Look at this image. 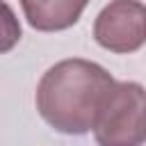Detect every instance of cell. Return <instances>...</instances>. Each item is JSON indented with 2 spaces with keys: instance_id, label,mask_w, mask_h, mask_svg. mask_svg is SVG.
I'll return each mask as SVG.
<instances>
[{
  "instance_id": "6da1fadb",
  "label": "cell",
  "mask_w": 146,
  "mask_h": 146,
  "mask_svg": "<svg viewBox=\"0 0 146 146\" xmlns=\"http://www.w3.org/2000/svg\"><path fill=\"white\" fill-rule=\"evenodd\" d=\"M114 78L96 62L64 59L50 66L36 87V110L43 121L64 135H84L112 89Z\"/></svg>"
},
{
  "instance_id": "7a4b0ae2",
  "label": "cell",
  "mask_w": 146,
  "mask_h": 146,
  "mask_svg": "<svg viewBox=\"0 0 146 146\" xmlns=\"http://www.w3.org/2000/svg\"><path fill=\"white\" fill-rule=\"evenodd\" d=\"M94 135L105 146H137L146 139V96L139 82H114L107 91Z\"/></svg>"
},
{
  "instance_id": "3957f363",
  "label": "cell",
  "mask_w": 146,
  "mask_h": 146,
  "mask_svg": "<svg viewBox=\"0 0 146 146\" xmlns=\"http://www.w3.org/2000/svg\"><path fill=\"white\" fill-rule=\"evenodd\" d=\"M94 36L110 52H135L146 39V9L139 0H112L96 16Z\"/></svg>"
},
{
  "instance_id": "277c9868",
  "label": "cell",
  "mask_w": 146,
  "mask_h": 146,
  "mask_svg": "<svg viewBox=\"0 0 146 146\" xmlns=\"http://www.w3.org/2000/svg\"><path fill=\"white\" fill-rule=\"evenodd\" d=\"M27 23L39 32H59L75 25L89 0H21Z\"/></svg>"
},
{
  "instance_id": "5b68a950",
  "label": "cell",
  "mask_w": 146,
  "mask_h": 146,
  "mask_svg": "<svg viewBox=\"0 0 146 146\" xmlns=\"http://www.w3.org/2000/svg\"><path fill=\"white\" fill-rule=\"evenodd\" d=\"M21 41V23L14 14V9L0 0V55L9 52Z\"/></svg>"
}]
</instances>
